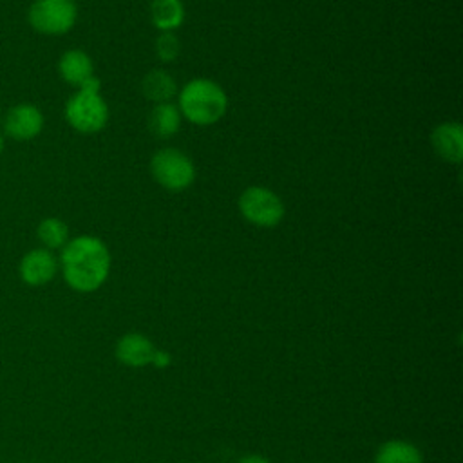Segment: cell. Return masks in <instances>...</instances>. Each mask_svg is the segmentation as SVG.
Returning <instances> with one entry per match:
<instances>
[{
	"mask_svg": "<svg viewBox=\"0 0 463 463\" xmlns=\"http://www.w3.org/2000/svg\"><path fill=\"white\" fill-rule=\"evenodd\" d=\"M58 268L60 262L51 250L33 248L20 259L18 275L27 286L38 288L51 282L56 277Z\"/></svg>",
	"mask_w": 463,
	"mask_h": 463,
	"instance_id": "8",
	"label": "cell"
},
{
	"mask_svg": "<svg viewBox=\"0 0 463 463\" xmlns=\"http://www.w3.org/2000/svg\"><path fill=\"white\" fill-rule=\"evenodd\" d=\"M43 114L33 103H16L7 109L2 128L13 141H33L43 130Z\"/></svg>",
	"mask_w": 463,
	"mask_h": 463,
	"instance_id": "7",
	"label": "cell"
},
{
	"mask_svg": "<svg viewBox=\"0 0 463 463\" xmlns=\"http://www.w3.org/2000/svg\"><path fill=\"white\" fill-rule=\"evenodd\" d=\"M228 107L226 92L221 85L208 78H195L188 81L179 94V112L194 125L217 123Z\"/></svg>",
	"mask_w": 463,
	"mask_h": 463,
	"instance_id": "2",
	"label": "cell"
},
{
	"mask_svg": "<svg viewBox=\"0 0 463 463\" xmlns=\"http://www.w3.org/2000/svg\"><path fill=\"white\" fill-rule=\"evenodd\" d=\"M154 179L166 190H184L195 179V166L188 156L177 148L157 150L150 159Z\"/></svg>",
	"mask_w": 463,
	"mask_h": 463,
	"instance_id": "5",
	"label": "cell"
},
{
	"mask_svg": "<svg viewBox=\"0 0 463 463\" xmlns=\"http://www.w3.org/2000/svg\"><path fill=\"white\" fill-rule=\"evenodd\" d=\"M430 143L434 152L449 161L459 163L463 157V128L459 123H439L432 134Z\"/></svg>",
	"mask_w": 463,
	"mask_h": 463,
	"instance_id": "9",
	"label": "cell"
},
{
	"mask_svg": "<svg viewBox=\"0 0 463 463\" xmlns=\"http://www.w3.org/2000/svg\"><path fill=\"white\" fill-rule=\"evenodd\" d=\"M156 367H168L170 365V354L166 351H154L152 362Z\"/></svg>",
	"mask_w": 463,
	"mask_h": 463,
	"instance_id": "18",
	"label": "cell"
},
{
	"mask_svg": "<svg viewBox=\"0 0 463 463\" xmlns=\"http://www.w3.org/2000/svg\"><path fill=\"white\" fill-rule=\"evenodd\" d=\"M237 463H269L266 458H262V456H257V454H253V456H246V458H241Z\"/></svg>",
	"mask_w": 463,
	"mask_h": 463,
	"instance_id": "19",
	"label": "cell"
},
{
	"mask_svg": "<svg viewBox=\"0 0 463 463\" xmlns=\"http://www.w3.org/2000/svg\"><path fill=\"white\" fill-rule=\"evenodd\" d=\"M374 463H421V452L411 441L391 439L378 449Z\"/></svg>",
	"mask_w": 463,
	"mask_h": 463,
	"instance_id": "15",
	"label": "cell"
},
{
	"mask_svg": "<svg viewBox=\"0 0 463 463\" xmlns=\"http://www.w3.org/2000/svg\"><path fill=\"white\" fill-rule=\"evenodd\" d=\"M36 237L45 250H61L69 242V226L58 217H45L36 228Z\"/></svg>",
	"mask_w": 463,
	"mask_h": 463,
	"instance_id": "16",
	"label": "cell"
},
{
	"mask_svg": "<svg viewBox=\"0 0 463 463\" xmlns=\"http://www.w3.org/2000/svg\"><path fill=\"white\" fill-rule=\"evenodd\" d=\"M78 18V7L72 0H34L27 9L29 25L47 36L69 33Z\"/></svg>",
	"mask_w": 463,
	"mask_h": 463,
	"instance_id": "4",
	"label": "cell"
},
{
	"mask_svg": "<svg viewBox=\"0 0 463 463\" xmlns=\"http://www.w3.org/2000/svg\"><path fill=\"white\" fill-rule=\"evenodd\" d=\"M181 43L174 33H161L156 40V54L163 61H172L179 56Z\"/></svg>",
	"mask_w": 463,
	"mask_h": 463,
	"instance_id": "17",
	"label": "cell"
},
{
	"mask_svg": "<svg viewBox=\"0 0 463 463\" xmlns=\"http://www.w3.org/2000/svg\"><path fill=\"white\" fill-rule=\"evenodd\" d=\"M181 127V112L174 103H156L148 114V128L157 137H170Z\"/></svg>",
	"mask_w": 463,
	"mask_h": 463,
	"instance_id": "12",
	"label": "cell"
},
{
	"mask_svg": "<svg viewBox=\"0 0 463 463\" xmlns=\"http://www.w3.org/2000/svg\"><path fill=\"white\" fill-rule=\"evenodd\" d=\"M150 18L159 31L172 33L184 20V5L181 0H152Z\"/></svg>",
	"mask_w": 463,
	"mask_h": 463,
	"instance_id": "13",
	"label": "cell"
},
{
	"mask_svg": "<svg viewBox=\"0 0 463 463\" xmlns=\"http://www.w3.org/2000/svg\"><path fill=\"white\" fill-rule=\"evenodd\" d=\"M58 72L65 83L80 89L94 76V63L85 51L69 49L58 60Z\"/></svg>",
	"mask_w": 463,
	"mask_h": 463,
	"instance_id": "11",
	"label": "cell"
},
{
	"mask_svg": "<svg viewBox=\"0 0 463 463\" xmlns=\"http://www.w3.org/2000/svg\"><path fill=\"white\" fill-rule=\"evenodd\" d=\"M60 268L69 288L80 293L96 291L109 277L110 253L94 235H78L61 248Z\"/></svg>",
	"mask_w": 463,
	"mask_h": 463,
	"instance_id": "1",
	"label": "cell"
},
{
	"mask_svg": "<svg viewBox=\"0 0 463 463\" xmlns=\"http://www.w3.org/2000/svg\"><path fill=\"white\" fill-rule=\"evenodd\" d=\"M99 80L92 76L65 103L67 123L81 134L99 132L109 121V107L99 94Z\"/></svg>",
	"mask_w": 463,
	"mask_h": 463,
	"instance_id": "3",
	"label": "cell"
},
{
	"mask_svg": "<svg viewBox=\"0 0 463 463\" xmlns=\"http://www.w3.org/2000/svg\"><path fill=\"white\" fill-rule=\"evenodd\" d=\"M154 344L141 333H127L116 345V356L123 365L145 367L152 362Z\"/></svg>",
	"mask_w": 463,
	"mask_h": 463,
	"instance_id": "10",
	"label": "cell"
},
{
	"mask_svg": "<svg viewBox=\"0 0 463 463\" xmlns=\"http://www.w3.org/2000/svg\"><path fill=\"white\" fill-rule=\"evenodd\" d=\"M239 210L246 221L260 228H273L284 217L282 199L269 188L250 186L239 197Z\"/></svg>",
	"mask_w": 463,
	"mask_h": 463,
	"instance_id": "6",
	"label": "cell"
},
{
	"mask_svg": "<svg viewBox=\"0 0 463 463\" xmlns=\"http://www.w3.org/2000/svg\"><path fill=\"white\" fill-rule=\"evenodd\" d=\"M143 96L156 103H168L175 96V81L174 78L161 69H154L145 74L141 81Z\"/></svg>",
	"mask_w": 463,
	"mask_h": 463,
	"instance_id": "14",
	"label": "cell"
},
{
	"mask_svg": "<svg viewBox=\"0 0 463 463\" xmlns=\"http://www.w3.org/2000/svg\"><path fill=\"white\" fill-rule=\"evenodd\" d=\"M2 150H4V134L0 132V156H2Z\"/></svg>",
	"mask_w": 463,
	"mask_h": 463,
	"instance_id": "20",
	"label": "cell"
}]
</instances>
